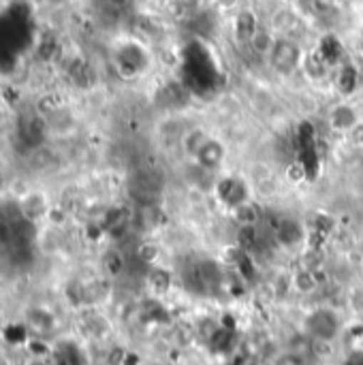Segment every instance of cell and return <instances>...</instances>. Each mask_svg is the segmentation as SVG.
<instances>
[{"instance_id": "cell-1", "label": "cell", "mask_w": 363, "mask_h": 365, "mask_svg": "<svg viewBox=\"0 0 363 365\" xmlns=\"http://www.w3.org/2000/svg\"><path fill=\"white\" fill-rule=\"evenodd\" d=\"M304 334L310 340L321 342H336L342 334V317L327 306H319L310 310L304 319Z\"/></svg>"}, {"instance_id": "cell-2", "label": "cell", "mask_w": 363, "mask_h": 365, "mask_svg": "<svg viewBox=\"0 0 363 365\" xmlns=\"http://www.w3.org/2000/svg\"><path fill=\"white\" fill-rule=\"evenodd\" d=\"M267 62L278 75H293L297 68H302V62H304L302 45L295 38L278 36L267 56Z\"/></svg>"}, {"instance_id": "cell-3", "label": "cell", "mask_w": 363, "mask_h": 365, "mask_svg": "<svg viewBox=\"0 0 363 365\" xmlns=\"http://www.w3.org/2000/svg\"><path fill=\"white\" fill-rule=\"evenodd\" d=\"M250 184L242 175H225L214 184V197L225 210H233L246 201H250Z\"/></svg>"}, {"instance_id": "cell-4", "label": "cell", "mask_w": 363, "mask_h": 365, "mask_svg": "<svg viewBox=\"0 0 363 365\" xmlns=\"http://www.w3.org/2000/svg\"><path fill=\"white\" fill-rule=\"evenodd\" d=\"M272 237L276 242L278 248L282 250H293V248H300L306 237H308V231L306 227L297 220V218H291V216H280L274 227H272Z\"/></svg>"}, {"instance_id": "cell-5", "label": "cell", "mask_w": 363, "mask_h": 365, "mask_svg": "<svg viewBox=\"0 0 363 365\" xmlns=\"http://www.w3.org/2000/svg\"><path fill=\"white\" fill-rule=\"evenodd\" d=\"M148 66V56L139 45H124L116 53V68L122 77L133 79L141 75Z\"/></svg>"}, {"instance_id": "cell-6", "label": "cell", "mask_w": 363, "mask_h": 365, "mask_svg": "<svg viewBox=\"0 0 363 365\" xmlns=\"http://www.w3.org/2000/svg\"><path fill=\"white\" fill-rule=\"evenodd\" d=\"M362 122L363 120L362 115H359V111L351 103H340V105L332 107L329 113H327V126H329V130L340 133V135H349Z\"/></svg>"}, {"instance_id": "cell-7", "label": "cell", "mask_w": 363, "mask_h": 365, "mask_svg": "<svg viewBox=\"0 0 363 365\" xmlns=\"http://www.w3.org/2000/svg\"><path fill=\"white\" fill-rule=\"evenodd\" d=\"M225 160H227V145H225L218 137H212V139L203 145V150L197 154V158H195L193 163H195L201 171L214 173V171H218V169L225 167Z\"/></svg>"}, {"instance_id": "cell-8", "label": "cell", "mask_w": 363, "mask_h": 365, "mask_svg": "<svg viewBox=\"0 0 363 365\" xmlns=\"http://www.w3.org/2000/svg\"><path fill=\"white\" fill-rule=\"evenodd\" d=\"M212 137H214L212 130L205 128V126H190L188 130H184L182 137H180V145H182L184 156L193 163V160L197 158V154L203 150V145H205Z\"/></svg>"}, {"instance_id": "cell-9", "label": "cell", "mask_w": 363, "mask_h": 365, "mask_svg": "<svg viewBox=\"0 0 363 365\" xmlns=\"http://www.w3.org/2000/svg\"><path fill=\"white\" fill-rule=\"evenodd\" d=\"M173 282H175V276L171 269L163 267V265H152L148 267V274H145V287L148 291L154 295V297H165L171 293L173 289Z\"/></svg>"}, {"instance_id": "cell-10", "label": "cell", "mask_w": 363, "mask_h": 365, "mask_svg": "<svg viewBox=\"0 0 363 365\" xmlns=\"http://www.w3.org/2000/svg\"><path fill=\"white\" fill-rule=\"evenodd\" d=\"M291 287H293V293H295V295H300V297H310V295H315L323 284H321L317 272L297 265L295 269H291Z\"/></svg>"}, {"instance_id": "cell-11", "label": "cell", "mask_w": 363, "mask_h": 365, "mask_svg": "<svg viewBox=\"0 0 363 365\" xmlns=\"http://www.w3.org/2000/svg\"><path fill=\"white\" fill-rule=\"evenodd\" d=\"M302 68L306 73L308 79L312 81H321L329 75V68H332V62L325 58V53L321 49H315L310 53H304V62H302Z\"/></svg>"}, {"instance_id": "cell-12", "label": "cell", "mask_w": 363, "mask_h": 365, "mask_svg": "<svg viewBox=\"0 0 363 365\" xmlns=\"http://www.w3.org/2000/svg\"><path fill=\"white\" fill-rule=\"evenodd\" d=\"M229 214H231V218H233V222L237 227H259L261 220H263L261 205H259V201H252V199L237 205V207H233V210H229Z\"/></svg>"}, {"instance_id": "cell-13", "label": "cell", "mask_w": 363, "mask_h": 365, "mask_svg": "<svg viewBox=\"0 0 363 365\" xmlns=\"http://www.w3.org/2000/svg\"><path fill=\"white\" fill-rule=\"evenodd\" d=\"M235 38L240 41V43H250V38L257 34V30L261 28L259 26V19H257V15L252 13V11H248V9H244V11H240L237 15H235Z\"/></svg>"}, {"instance_id": "cell-14", "label": "cell", "mask_w": 363, "mask_h": 365, "mask_svg": "<svg viewBox=\"0 0 363 365\" xmlns=\"http://www.w3.org/2000/svg\"><path fill=\"white\" fill-rule=\"evenodd\" d=\"M235 246L240 250H244L246 255H252L261 246V231H259V227H237Z\"/></svg>"}, {"instance_id": "cell-15", "label": "cell", "mask_w": 363, "mask_h": 365, "mask_svg": "<svg viewBox=\"0 0 363 365\" xmlns=\"http://www.w3.org/2000/svg\"><path fill=\"white\" fill-rule=\"evenodd\" d=\"M300 265L306 267V269H312V272L325 269L327 267V255H325L323 246L310 242V246L300 255Z\"/></svg>"}, {"instance_id": "cell-16", "label": "cell", "mask_w": 363, "mask_h": 365, "mask_svg": "<svg viewBox=\"0 0 363 365\" xmlns=\"http://www.w3.org/2000/svg\"><path fill=\"white\" fill-rule=\"evenodd\" d=\"M276 34H274V30H270V28H259L257 30V34L250 38V49L257 53V56H263V58H267L270 56V51H272V47H274V43H276Z\"/></svg>"}, {"instance_id": "cell-17", "label": "cell", "mask_w": 363, "mask_h": 365, "mask_svg": "<svg viewBox=\"0 0 363 365\" xmlns=\"http://www.w3.org/2000/svg\"><path fill=\"white\" fill-rule=\"evenodd\" d=\"M297 6H300L306 15L321 19V17H327V15L334 11L336 0H297Z\"/></svg>"}, {"instance_id": "cell-18", "label": "cell", "mask_w": 363, "mask_h": 365, "mask_svg": "<svg viewBox=\"0 0 363 365\" xmlns=\"http://www.w3.org/2000/svg\"><path fill=\"white\" fill-rule=\"evenodd\" d=\"M359 86V71L353 64H344L338 75V88L342 94H353Z\"/></svg>"}, {"instance_id": "cell-19", "label": "cell", "mask_w": 363, "mask_h": 365, "mask_svg": "<svg viewBox=\"0 0 363 365\" xmlns=\"http://www.w3.org/2000/svg\"><path fill=\"white\" fill-rule=\"evenodd\" d=\"M137 259L143 263V265H148V267H152V265H158V259H160V246L156 244V242H150V240H145V242H141L139 246H137Z\"/></svg>"}, {"instance_id": "cell-20", "label": "cell", "mask_w": 363, "mask_h": 365, "mask_svg": "<svg viewBox=\"0 0 363 365\" xmlns=\"http://www.w3.org/2000/svg\"><path fill=\"white\" fill-rule=\"evenodd\" d=\"M285 180L293 186H302L308 180V169L302 163H289L285 169Z\"/></svg>"}, {"instance_id": "cell-21", "label": "cell", "mask_w": 363, "mask_h": 365, "mask_svg": "<svg viewBox=\"0 0 363 365\" xmlns=\"http://www.w3.org/2000/svg\"><path fill=\"white\" fill-rule=\"evenodd\" d=\"M274 365H310V357L295 351H285L276 357Z\"/></svg>"}, {"instance_id": "cell-22", "label": "cell", "mask_w": 363, "mask_h": 365, "mask_svg": "<svg viewBox=\"0 0 363 365\" xmlns=\"http://www.w3.org/2000/svg\"><path fill=\"white\" fill-rule=\"evenodd\" d=\"M105 269H107L109 276H118V274L124 269V259H122V255L111 252V255L105 259Z\"/></svg>"}, {"instance_id": "cell-23", "label": "cell", "mask_w": 363, "mask_h": 365, "mask_svg": "<svg viewBox=\"0 0 363 365\" xmlns=\"http://www.w3.org/2000/svg\"><path fill=\"white\" fill-rule=\"evenodd\" d=\"M349 137H351V141H353L355 145H363V122L349 133Z\"/></svg>"}, {"instance_id": "cell-24", "label": "cell", "mask_w": 363, "mask_h": 365, "mask_svg": "<svg viewBox=\"0 0 363 365\" xmlns=\"http://www.w3.org/2000/svg\"><path fill=\"white\" fill-rule=\"evenodd\" d=\"M353 2H357V0H336V4H353Z\"/></svg>"}, {"instance_id": "cell-25", "label": "cell", "mask_w": 363, "mask_h": 365, "mask_svg": "<svg viewBox=\"0 0 363 365\" xmlns=\"http://www.w3.org/2000/svg\"><path fill=\"white\" fill-rule=\"evenodd\" d=\"M291 2H297V0H291Z\"/></svg>"}]
</instances>
